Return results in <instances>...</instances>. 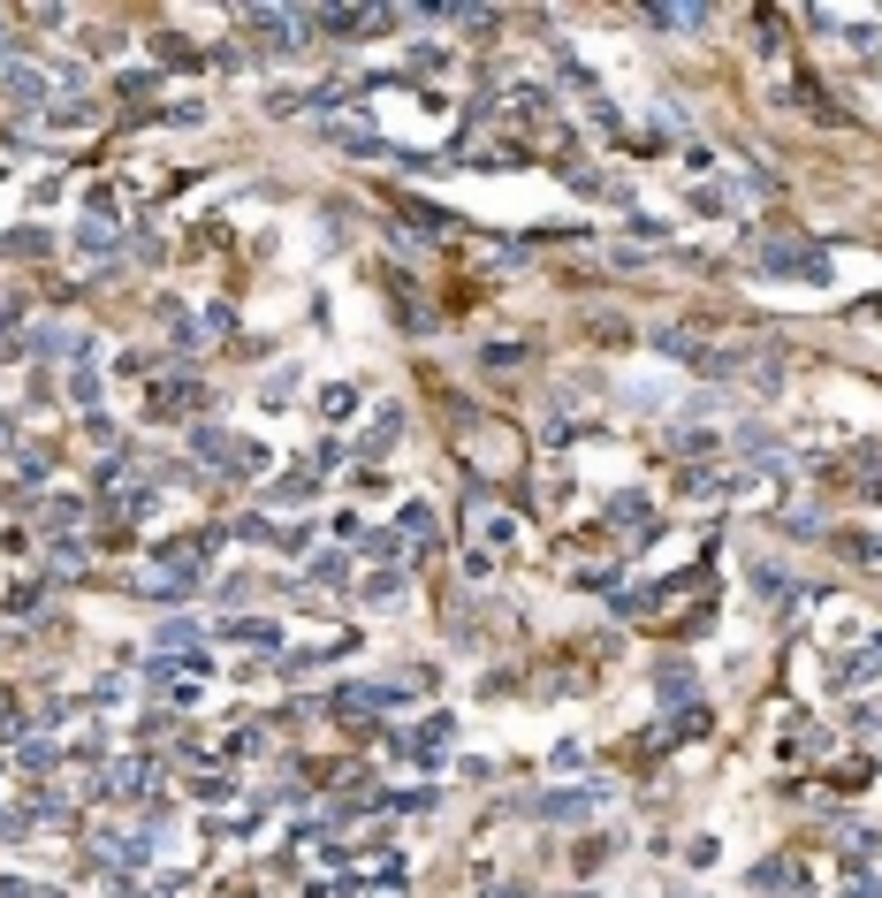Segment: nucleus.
I'll list each match as a JSON object with an SVG mask.
<instances>
[{
  "mask_svg": "<svg viewBox=\"0 0 882 898\" xmlns=\"http://www.w3.org/2000/svg\"><path fill=\"white\" fill-rule=\"evenodd\" d=\"M145 412L152 419H199L205 412V381L176 358V366H160L152 373V389H145Z\"/></svg>",
  "mask_w": 882,
  "mask_h": 898,
  "instance_id": "obj_1",
  "label": "nucleus"
},
{
  "mask_svg": "<svg viewBox=\"0 0 882 898\" xmlns=\"http://www.w3.org/2000/svg\"><path fill=\"white\" fill-rule=\"evenodd\" d=\"M244 31H252L267 54H305V39H312L305 8H244Z\"/></svg>",
  "mask_w": 882,
  "mask_h": 898,
  "instance_id": "obj_2",
  "label": "nucleus"
},
{
  "mask_svg": "<svg viewBox=\"0 0 882 898\" xmlns=\"http://www.w3.org/2000/svg\"><path fill=\"white\" fill-rule=\"evenodd\" d=\"M594 807H609V784H602V776H586V784H571V792H541V800H533V815H548V823H586Z\"/></svg>",
  "mask_w": 882,
  "mask_h": 898,
  "instance_id": "obj_3",
  "label": "nucleus"
},
{
  "mask_svg": "<svg viewBox=\"0 0 882 898\" xmlns=\"http://www.w3.org/2000/svg\"><path fill=\"white\" fill-rule=\"evenodd\" d=\"M761 267L768 275H799V282H829V252L821 244H768Z\"/></svg>",
  "mask_w": 882,
  "mask_h": 898,
  "instance_id": "obj_4",
  "label": "nucleus"
},
{
  "mask_svg": "<svg viewBox=\"0 0 882 898\" xmlns=\"http://www.w3.org/2000/svg\"><path fill=\"white\" fill-rule=\"evenodd\" d=\"M449 747H457V716H449V708H442V716H418V731L404 739V754H418V761H442Z\"/></svg>",
  "mask_w": 882,
  "mask_h": 898,
  "instance_id": "obj_5",
  "label": "nucleus"
},
{
  "mask_svg": "<svg viewBox=\"0 0 882 898\" xmlns=\"http://www.w3.org/2000/svg\"><path fill=\"white\" fill-rule=\"evenodd\" d=\"M396 442H404V412H396V404H381V412H373V426L358 434V457H365V465H381Z\"/></svg>",
  "mask_w": 882,
  "mask_h": 898,
  "instance_id": "obj_6",
  "label": "nucleus"
},
{
  "mask_svg": "<svg viewBox=\"0 0 882 898\" xmlns=\"http://www.w3.org/2000/svg\"><path fill=\"white\" fill-rule=\"evenodd\" d=\"M389 282H396V320H404L411 336H434V328H442V313H434V305H426L404 275H389Z\"/></svg>",
  "mask_w": 882,
  "mask_h": 898,
  "instance_id": "obj_7",
  "label": "nucleus"
},
{
  "mask_svg": "<svg viewBox=\"0 0 882 898\" xmlns=\"http://www.w3.org/2000/svg\"><path fill=\"white\" fill-rule=\"evenodd\" d=\"M753 884H761V891H799V898H807V868H799L791 853H776V860H761V868H753Z\"/></svg>",
  "mask_w": 882,
  "mask_h": 898,
  "instance_id": "obj_8",
  "label": "nucleus"
},
{
  "mask_svg": "<svg viewBox=\"0 0 882 898\" xmlns=\"http://www.w3.org/2000/svg\"><path fill=\"white\" fill-rule=\"evenodd\" d=\"M396 213H404L411 229H426V244H442V236H457V213L426 207V199H396Z\"/></svg>",
  "mask_w": 882,
  "mask_h": 898,
  "instance_id": "obj_9",
  "label": "nucleus"
},
{
  "mask_svg": "<svg viewBox=\"0 0 882 898\" xmlns=\"http://www.w3.org/2000/svg\"><path fill=\"white\" fill-rule=\"evenodd\" d=\"M76 344H84V336H76V328H62V320H46V328H31V336H23V350H31V358H76Z\"/></svg>",
  "mask_w": 882,
  "mask_h": 898,
  "instance_id": "obj_10",
  "label": "nucleus"
},
{
  "mask_svg": "<svg viewBox=\"0 0 882 898\" xmlns=\"http://www.w3.org/2000/svg\"><path fill=\"white\" fill-rule=\"evenodd\" d=\"M68 236H76V260H107L115 252V221H99V213H84Z\"/></svg>",
  "mask_w": 882,
  "mask_h": 898,
  "instance_id": "obj_11",
  "label": "nucleus"
},
{
  "mask_svg": "<svg viewBox=\"0 0 882 898\" xmlns=\"http://www.w3.org/2000/svg\"><path fill=\"white\" fill-rule=\"evenodd\" d=\"M99 792H115V800H145V792H152V761H115V776H107Z\"/></svg>",
  "mask_w": 882,
  "mask_h": 898,
  "instance_id": "obj_12",
  "label": "nucleus"
},
{
  "mask_svg": "<svg viewBox=\"0 0 882 898\" xmlns=\"http://www.w3.org/2000/svg\"><path fill=\"white\" fill-rule=\"evenodd\" d=\"M358 556H373V563H389V571H404L411 541H404V533H389V526H381V533H358Z\"/></svg>",
  "mask_w": 882,
  "mask_h": 898,
  "instance_id": "obj_13",
  "label": "nucleus"
},
{
  "mask_svg": "<svg viewBox=\"0 0 882 898\" xmlns=\"http://www.w3.org/2000/svg\"><path fill=\"white\" fill-rule=\"evenodd\" d=\"M15 503H39V495H46V457H39V450H23V465H15Z\"/></svg>",
  "mask_w": 882,
  "mask_h": 898,
  "instance_id": "obj_14",
  "label": "nucleus"
},
{
  "mask_svg": "<svg viewBox=\"0 0 882 898\" xmlns=\"http://www.w3.org/2000/svg\"><path fill=\"white\" fill-rule=\"evenodd\" d=\"M221 640H244V647H281V632L267 617H229L221 624Z\"/></svg>",
  "mask_w": 882,
  "mask_h": 898,
  "instance_id": "obj_15",
  "label": "nucleus"
},
{
  "mask_svg": "<svg viewBox=\"0 0 882 898\" xmlns=\"http://www.w3.org/2000/svg\"><path fill=\"white\" fill-rule=\"evenodd\" d=\"M678 487L692 495V503H715V495H731V480H723L715 465H692V473H678Z\"/></svg>",
  "mask_w": 882,
  "mask_h": 898,
  "instance_id": "obj_16",
  "label": "nucleus"
},
{
  "mask_svg": "<svg viewBox=\"0 0 882 898\" xmlns=\"http://www.w3.org/2000/svg\"><path fill=\"white\" fill-rule=\"evenodd\" d=\"M404 602V571H373L365 579V610H396Z\"/></svg>",
  "mask_w": 882,
  "mask_h": 898,
  "instance_id": "obj_17",
  "label": "nucleus"
},
{
  "mask_svg": "<svg viewBox=\"0 0 882 898\" xmlns=\"http://www.w3.org/2000/svg\"><path fill=\"white\" fill-rule=\"evenodd\" d=\"M647 23H662V31H700L708 8H700V0H684V8H647Z\"/></svg>",
  "mask_w": 882,
  "mask_h": 898,
  "instance_id": "obj_18",
  "label": "nucleus"
},
{
  "mask_svg": "<svg viewBox=\"0 0 882 898\" xmlns=\"http://www.w3.org/2000/svg\"><path fill=\"white\" fill-rule=\"evenodd\" d=\"M837 556H852V563L882 571V533H837Z\"/></svg>",
  "mask_w": 882,
  "mask_h": 898,
  "instance_id": "obj_19",
  "label": "nucleus"
},
{
  "mask_svg": "<svg viewBox=\"0 0 882 898\" xmlns=\"http://www.w3.org/2000/svg\"><path fill=\"white\" fill-rule=\"evenodd\" d=\"M39 123H46V130H92V107H84V99H54Z\"/></svg>",
  "mask_w": 882,
  "mask_h": 898,
  "instance_id": "obj_20",
  "label": "nucleus"
},
{
  "mask_svg": "<svg viewBox=\"0 0 882 898\" xmlns=\"http://www.w3.org/2000/svg\"><path fill=\"white\" fill-rule=\"evenodd\" d=\"M0 252H15V260H39V252H54V236H46V229H8V236H0Z\"/></svg>",
  "mask_w": 882,
  "mask_h": 898,
  "instance_id": "obj_21",
  "label": "nucleus"
},
{
  "mask_svg": "<svg viewBox=\"0 0 882 898\" xmlns=\"http://www.w3.org/2000/svg\"><path fill=\"white\" fill-rule=\"evenodd\" d=\"M312 487H320V473L305 465V473H289V480H274V487H267V503H305Z\"/></svg>",
  "mask_w": 882,
  "mask_h": 898,
  "instance_id": "obj_22",
  "label": "nucleus"
},
{
  "mask_svg": "<svg viewBox=\"0 0 882 898\" xmlns=\"http://www.w3.org/2000/svg\"><path fill=\"white\" fill-rule=\"evenodd\" d=\"M746 587H753V594H768V602H784V594H791V579H784L776 563H753V571H746Z\"/></svg>",
  "mask_w": 882,
  "mask_h": 898,
  "instance_id": "obj_23",
  "label": "nucleus"
},
{
  "mask_svg": "<svg viewBox=\"0 0 882 898\" xmlns=\"http://www.w3.org/2000/svg\"><path fill=\"white\" fill-rule=\"evenodd\" d=\"M160 62H168V70H205V54L191 39H160Z\"/></svg>",
  "mask_w": 882,
  "mask_h": 898,
  "instance_id": "obj_24",
  "label": "nucleus"
},
{
  "mask_svg": "<svg viewBox=\"0 0 882 898\" xmlns=\"http://www.w3.org/2000/svg\"><path fill=\"white\" fill-rule=\"evenodd\" d=\"M39 518H46V526H76V518H84V503H76V495H46V503H39Z\"/></svg>",
  "mask_w": 882,
  "mask_h": 898,
  "instance_id": "obj_25",
  "label": "nucleus"
},
{
  "mask_svg": "<svg viewBox=\"0 0 882 898\" xmlns=\"http://www.w3.org/2000/svg\"><path fill=\"white\" fill-rule=\"evenodd\" d=\"M396 533H404L411 549H426V533H434V510H426V503H411V510H404V526H396Z\"/></svg>",
  "mask_w": 882,
  "mask_h": 898,
  "instance_id": "obj_26",
  "label": "nucleus"
},
{
  "mask_svg": "<svg viewBox=\"0 0 882 898\" xmlns=\"http://www.w3.org/2000/svg\"><path fill=\"white\" fill-rule=\"evenodd\" d=\"M15 761H23V769H54V747H46L39 731H23V739H15Z\"/></svg>",
  "mask_w": 882,
  "mask_h": 898,
  "instance_id": "obj_27",
  "label": "nucleus"
},
{
  "mask_svg": "<svg viewBox=\"0 0 882 898\" xmlns=\"http://www.w3.org/2000/svg\"><path fill=\"white\" fill-rule=\"evenodd\" d=\"M342 579H350V556H320V563H312V587H342Z\"/></svg>",
  "mask_w": 882,
  "mask_h": 898,
  "instance_id": "obj_28",
  "label": "nucleus"
},
{
  "mask_svg": "<svg viewBox=\"0 0 882 898\" xmlns=\"http://www.w3.org/2000/svg\"><path fill=\"white\" fill-rule=\"evenodd\" d=\"M609 518H616V526H647V495H616Z\"/></svg>",
  "mask_w": 882,
  "mask_h": 898,
  "instance_id": "obj_29",
  "label": "nucleus"
},
{
  "mask_svg": "<svg viewBox=\"0 0 882 898\" xmlns=\"http://www.w3.org/2000/svg\"><path fill=\"white\" fill-rule=\"evenodd\" d=\"M229 792H236V784H229L221 769H205V776H191V800H229Z\"/></svg>",
  "mask_w": 882,
  "mask_h": 898,
  "instance_id": "obj_30",
  "label": "nucleus"
},
{
  "mask_svg": "<svg viewBox=\"0 0 882 898\" xmlns=\"http://www.w3.org/2000/svg\"><path fill=\"white\" fill-rule=\"evenodd\" d=\"M518 358H525V344H487V350H479V366H487V373H502V366H518Z\"/></svg>",
  "mask_w": 882,
  "mask_h": 898,
  "instance_id": "obj_31",
  "label": "nucleus"
},
{
  "mask_svg": "<svg viewBox=\"0 0 882 898\" xmlns=\"http://www.w3.org/2000/svg\"><path fill=\"white\" fill-rule=\"evenodd\" d=\"M350 404H358V389H350V381H336V389H320V412H328V419H342Z\"/></svg>",
  "mask_w": 882,
  "mask_h": 898,
  "instance_id": "obj_32",
  "label": "nucleus"
},
{
  "mask_svg": "<svg viewBox=\"0 0 882 898\" xmlns=\"http://www.w3.org/2000/svg\"><path fill=\"white\" fill-rule=\"evenodd\" d=\"M0 610H8V617H39V587H8Z\"/></svg>",
  "mask_w": 882,
  "mask_h": 898,
  "instance_id": "obj_33",
  "label": "nucleus"
},
{
  "mask_svg": "<svg viewBox=\"0 0 882 898\" xmlns=\"http://www.w3.org/2000/svg\"><path fill=\"white\" fill-rule=\"evenodd\" d=\"M442 62H449L442 46H411V76H434V70H442Z\"/></svg>",
  "mask_w": 882,
  "mask_h": 898,
  "instance_id": "obj_34",
  "label": "nucleus"
},
{
  "mask_svg": "<svg viewBox=\"0 0 882 898\" xmlns=\"http://www.w3.org/2000/svg\"><path fill=\"white\" fill-rule=\"evenodd\" d=\"M289 389H297V366H274V381H267V404H281Z\"/></svg>",
  "mask_w": 882,
  "mask_h": 898,
  "instance_id": "obj_35",
  "label": "nucleus"
},
{
  "mask_svg": "<svg viewBox=\"0 0 882 898\" xmlns=\"http://www.w3.org/2000/svg\"><path fill=\"white\" fill-rule=\"evenodd\" d=\"M54 571H84V541H62L54 549Z\"/></svg>",
  "mask_w": 882,
  "mask_h": 898,
  "instance_id": "obj_36",
  "label": "nucleus"
},
{
  "mask_svg": "<svg viewBox=\"0 0 882 898\" xmlns=\"http://www.w3.org/2000/svg\"><path fill=\"white\" fill-rule=\"evenodd\" d=\"M15 336H23V313H15V305H0V350L15 344Z\"/></svg>",
  "mask_w": 882,
  "mask_h": 898,
  "instance_id": "obj_37",
  "label": "nucleus"
},
{
  "mask_svg": "<svg viewBox=\"0 0 882 898\" xmlns=\"http://www.w3.org/2000/svg\"><path fill=\"white\" fill-rule=\"evenodd\" d=\"M0 450H15V412H0Z\"/></svg>",
  "mask_w": 882,
  "mask_h": 898,
  "instance_id": "obj_38",
  "label": "nucleus"
},
{
  "mask_svg": "<svg viewBox=\"0 0 882 898\" xmlns=\"http://www.w3.org/2000/svg\"><path fill=\"white\" fill-rule=\"evenodd\" d=\"M365 898H404V884H389V891H365Z\"/></svg>",
  "mask_w": 882,
  "mask_h": 898,
  "instance_id": "obj_39",
  "label": "nucleus"
},
{
  "mask_svg": "<svg viewBox=\"0 0 882 898\" xmlns=\"http://www.w3.org/2000/svg\"><path fill=\"white\" fill-rule=\"evenodd\" d=\"M563 898H594V891H563Z\"/></svg>",
  "mask_w": 882,
  "mask_h": 898,
  "instance_id": "obj_40",
  "label": "nucleus"
}]
</instances>
